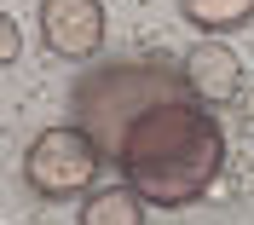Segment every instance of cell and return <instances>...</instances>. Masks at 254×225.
<instances>
[{"label": "cell", "mask_w": 254, "mask_h": 225, "mask_svg": "<svg viewBox=\"0 0 254 225\" xmlns=\"http://www.w3.org/2000/svg\"><path fill=\"white\" fill-rule=\"evenodd\" d=\"M208 98H168L122 133L116 168L144 202L156 208H190L196 196L214 191L225 168V133L202 110Z\"/></svg>", "instance_id": "cell-1"}, {"label": "cell", "mask_w": 254, "mask_h": 225, "mask_svg": "<svg viewBox=\"0 0 254 225\" xmlns=\"http://www.w3.org/2000/svg\"><path fill=\"white\" fill-rule=\"evenodd\" d=\"M168 98H202L190 87L185 64H168V58H116V64H98V69L75 75V87H69V121L93 133L104 162H116L122 133L150 104H168Z\"/></svg>", "instance_id": "cell-2"}, {"label": "cell", "mask_w": 254, "mask_h": 225, "mask_svg": "<svg viewBox=\"0 0 254 225\" xmlns=\"http://www.w3.org/2000/svg\"><path fill=\"white\" fill-rule=\"evenodd\" d=\"M104 150L93 145V133L75 127V121H58V127L35 133V145L23 150V185L47 202H64V196H81L93 185Z\"/></svg>", "instance_id": "cell-3"}, {"label": "cell", "mask_w": 254, "mask_h": 225, "mask_svg": "<svg viewBox=\"0 0 254 225\" xmlns=\"http://www.w3.org/2000/svg\"><path fill=\"white\" fill-rule=\"evenodd\" d=\"M41 41L64 64L93 58L104 47V6L98 0H41Z\"/></svg>", "instance_id": "cell-4"}, {"label": "cell", "mask_w": 254, "mask_h": 225, "mask_svg": "<svg viewBox=\"0 0 254 225\" xmlns=\"http://www.w3.org/2000/svg\"><path fill=\"white\" fill-rule=\"evenodd\" d=\"M179 64H185L190 87H196L208 104H225V98L243 93V58H237L231 47H220V41H196Z\"/></svg>", "instance_id": "cell-5"}, {"label": "cell", "mask_w": 254, "mask_h": 225, "mask_svg": "<svg viewBox=\"0 0 254 225\" xmlns=\"http://www.w3.org/2000/svg\"><path fill=\"white\" fill-rule=\"evenodd\" d=\"M81 225H144V196L133 191V185L87 191V202H81Z\"/></svg>", "instance_id": "cell-6"}, {"label": "cell", "mask_w": 254, "mask_h": 225, "mask_svg": "<svg viewBox=\"0 0 254 225\" xmlns=\"http://www.w3.org/2000/svg\"><path fill=\"white\" fill-rule=\"evenodd\" d=\"M179 12L202 35H225V29H249L254 23V0H179Z\"/></svg>", "instance_id": "cell-7"}, {"label": "cell", "mask_w": 254, "mask_h": 225, "mask_svg": "<svg viewBox=\"0 0 254 225\" xmlns=\"http://www.w3.org/2000/svg\"><path fill=\"white\" fill-rule=\"evenodd\" d=\"M0 58H6V64L17 58V23L12 17H0Z\"/></svg>", "instance_id": "cell-8"}, {"label": "cell", "mask_w": 254, "mask_h": 225, "mask_svg": "<svg viewBox=\"0 0 254 225\" xmlns=\"http://www.w3.org/2000/svg\"><path fill=\"white\" fill-rule=\"evenodd\" d=\"M249 110H254V87H249Z\"/></svg>", "instance_id": "cell-9"}]
</instances>
